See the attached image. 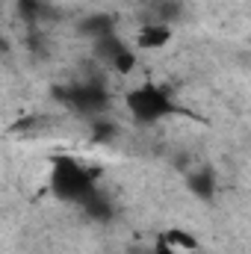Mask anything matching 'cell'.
Listing matches in <instances>:
<instances>
[{
  "label": "cell",
  "mask_w": 251,
  "mask_h": 254,
  "mask_svg": "<svg viewBox=\"0 0 251 254\" xmlns=\"http://www.w3.org/2000/svg\"><path fill=\"white\" fill-rule=\"evenodd\" d=\"M151 254H181V252H178V249H172V246H169L166 240H160V237H157V243H154Z\"/></svg>",
  "instance_id": "10"
},
{
  "label": "cell",
  "mask_w": 251,
  "mask_h": 254,
  "mask_svg": "<svg viewBox=\"0 0 251 254\" xmlns=\"http://www.w3.org/2000/svg\"><path fill=\"white\" fill-rule=\"evenodd\" d=\"M54 98L83 119H101L110 110V92L101 80H71L54 86Z\"/></svg>",
  "instance_id": "3"
},
{
  "label": "cell",
  "mask_w": 251,
  "mask_h": 254,
  "mask_svg": "<svg viewBox=\"0 0 251 254\" xmlns=\"http://www.w3.org/2000/svg\"><path fill=\"white\" fill-rule=\"evenodd\" d=\"M160 240H166L172 249H178L181 254H195V252H201V240H198L195 234L184 231V228H166V231L160 234Z\"/></svg>",
  "instance_id": "7"
},
{
  "label": "cell",
  "mask_w": 251,
  "mask_h": 254,
  "mask_svg": "<svg viewBox=\"0 0 251 254\" xmlns=\"http://www.w3.org/2000/svg\"><path fill=\"white\" fill-rule=\"evenodd\" d=\"M195 254H204V252H195Z\"/></svg>",
  "instance_id": "11"
},
{
  "label": "cell",
  "mask_w": 251,
  "mask_h": 254,
  "mask_svg": "<svg viewBox=\"0 0 251 254\" xmlns=\"http://www.w3.org/2000/svg\"><path fill=\"white\" fill-rule=\"evenodd\" d=\"M125 107L136 125H160V122H169L184 113V107L175 101V95L154 80H145V83L127 89Z\"/></svg>",
  "instance_id": "2"
},
{
  "label": "cell",
  "mask_w": 251,
  "mask_h": 254,
  "mask_svg": "<svg viewBox=\"0 0 251 254\" xmlns=\"http://www.w3.org/2000/svg\"><path fill=\"white\" fill-rule=\"evenodd\" d=\"M172 24H163V21H145L136 33V48L139 51H160L172 42Z\"/></svg>",
  "instance_id": "5"
},
{
  "label": "cell",
  "mask_w": 251,
  "mask_h": 254,
  "mask_svg": "<svg viewBox=\"0 0 251 254\" xmlns=\"http://www.w3.org/2000/svg\"><path fill=\"white\" fill-rule=\"evenodd\" d=\"M77 33L83 39H89V42L113 36V33H119L116 30V15H110V12H92V15H86V18L77 21Z\"/></svg>",
  "instance_id": "6"
},
{
  "label": "cell",
  "mask_w": 251,
  "mask_h": 254,
  "mask_svg": "<svg viewBox=\"0 0 251 254\" xmlns=\"http://www.w3.org/2000/svg\"><path fill=\"white\" fill-rule=\"evenodd\" d=\"M83 210H86V216H92L95 222H110L113 219V213H116V207H113V201L104 195L101 190H95L83 204H80Z\"/></svg>",
  "instance_id": "8"
},
{
  "label": "cell",
  "mask_w": 251,
  "mask_h": 254,
  "mask_svg": "<svg viewBox=\"0 0 251 254\" xmlns=\"http://www.w3.org/2000/svg\"><path fill=\"white\" fill-rule=\"evenodd\" d=\"M92 54L101 60V63L107 65V68H113L116 74H133V68L139 63V57H136V48L125 42L119 33H113V36H104V39H98V42H92Z\"/></svg>",
  "instance_id": "4"
},
{
  "label": "cell",
  "mask_w": 251,
  "mask_h": 254,
  "mask_svg": "<svg viewBox=\"0 0 251 254\" xmlns=\"http://www.w3.org/2000/svg\"><path fill=\"white\" fill-rule=\"evenodd\" d=\"M187 187L192 195H198L201 201H210L213 192H216V178L210 169H201V172H189L187 175Z\"/></svg>",
  "instance_id": "9"
},
{
  "label": "cell",
  "mask_w": 251,
  "mask_h": 254,
  "mask_svg": "<svg viewBox=\"0 0 251 254\" xmlns=\"http://www.w3.org/2000/svg\"><path fill=\"white\" fill-rule=\"evenodd\" d=\"M48 187H51V195L65 204H83L98 190V169H89L86 163H80L71 154H54Z\"/></svg>",
  "instance_id": "1"
}]
</instances>
